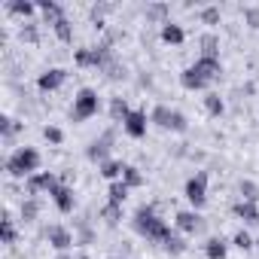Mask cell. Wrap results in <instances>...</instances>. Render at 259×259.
I'll return each instance as SVG.
<instances>
[{
	"label": "cell",
	"mask_w": 259,
	"mask_h": 259,
	"mask_svg": "<svg viewBox=\"0 0 259 259\" xmlns=\"http://www.w3.org/2000/svg\"><path fill=\"white\" fill-rule=\"evenodd\" d=\"M180 85H183L186 92H201V89H207L210 82H207V79H204V76H201V73H198L192 64H189V67L180 73Z\"/></svg>",
	"instance_id": "14"
},
{
	"label": "cell",
	"mask_w": 259,
	"mask_h": 259,
	"mask_svg": "<svg viewBox=\"0 0 259 259\" xmlns=\"http://www.w3.org/2000/svg\"><path fill=\"white\" fill-rule=\"evenodd\" d=\"M67 82V70L64 67H49V70H43L40 76H37V89L40 92H55V89H61Z\"/></svg>",
	"instance_id": "11"
},
{
	"label": "cell",
	"mask_w": 259,
	"mask_h": 259,
	"mask_svg": "<svg viewBox=\"0 0 259 259\" xmlns=\"http://www.w3.org/2000/svg\"><path fill=\"white\" fill-rule=\"evenodd\" d=\"M7 10H10L13 16H22V19H31V16L37 13V4H28V0H10V4H7Z\"/></svg>",
	"instance_id": "28"
},
{
	"label": "cell",
	"mask_w": 259,
	"mask_h": 259,
	"mask_svg": "<svg viewBox=\"0 0 259 259\" xmlns=\"http://www.w3.org/2000/svg\"><path fill=\"white\" fill-rule=\"evenodd\" d=\"M201 104H204V110H207V116H213V119H220L223 113H226V101L217 95V92H207L204 98H201Z\"/></svg>",
	"instance_id": "22"
},
{
	"label": "cell",
	"mask_w": 259,
	"mask_h": 259,
	"mask_svg": "<svg viewBox=\"0 0 259 259\" xmlns=\"http://www.w3.org/2000/svg\"><path fill=\"white\" fill-rule=\"evenodd\" d=\"M198 19H201V25H220L223 13H220V7H201L198 10Z\"/></svg>",
	"instance_id": "34"
},
{
	"label": "cell",
	"mask_w": 259,
	"mask_h": 259,
	"mask_svg": "<svg viewBox=\"0 0 259 259\" xmlns=\"http://www.w3.org/2000/svg\"><path fill=\"white\" fill-rule=\"evenodd\" d=\"M244 25L259 31V7H244Z\"/></svg>",
	"instance_id": "41"
},
{
	"label": "cell",
	"mask_w": 259,
	"mask_h": 259,
	"mask_svg": "<svg viewBox=\"0 0 259 259\" xmlns=\"http://www.w3.org/2000/svg\"><path fill=\"white\" fill-rule=\"evenodd\" d=\"M22 132V122H16L13 116H4V119H0V135H4V141L7 144H13V138Z\"/></svg>",
	"instance_id": "27"
},
{
	"label": "cell",
	"mask_w": 259,
	"mask_h": 259,
	"mask_svg": "<svg viewBox=\"0 0 259 259\" xmlns=\"http://www.w3.org/2000/svg\"><path fill=\"white\" fill-rule=\"evenodd\" d=\"M113 144H116V135L113 132H104L101 138H95L92 144H89V150H85V156H89V162H95V165H101V162H107V159H113L110 153H113Z\"/></svg>",
	"instance_id": "5"
},
{
	"label": "cell",
	"mask_w": 259,
	"mask_h": 259,
	"mask_svg": "<svg viewBox=\"0 0 259 259\" xmlns=\"http://www.w3.org/2000/svg\"><path fill=\"white\" fill-rule=\"evenodd\" d=\"M52 31H55V37L61 40V43H70L73 40V25H70V19L64 16V19H58L55 25H52Z\"/></svg>",
	"instance_id": "30"
},
{
	"label": "cell",
	"mask_w": 259,
	"mask_h": 259,
	"mask_svg": "<svg viewBox=\"0 0 259 259\" xmlns=\"http://www.w3.org/2000/svg\"><path fill=\"white\" fill-rule=\"evenodd\" d=\"M128 113H132V107H128V101H125V98H110V119H113V122H119V125H122Z\"/></svg>",
	"instance_id": "24"
},
{
	"label": "cell",
	"mask_w": 259,
	"mask_h": 259,
	"mask_svg": "<svg viewBox=\"0 0 259 259\" xmlns=\"http://www.w3.org/2000/svg\"><path fill=\"white\" fill-rule=\"evenodd\" d=\"M150 122H153L156 128H165V132H171V122H174V110H171L168 104H156V107L150 110Z\"/></svg>",
	"instance_id": "15"
},
{
	"label": "cell",
	"mask_w": 259,
	"mask_h": 259,
	"mask_svg": "<svg viewBox=\"0 0 259 259\" xmlns=\"http://www.w3.org/2000/svg\"><path fill=\"white\" fill-rule=\"evenodd\" d=\"M43 138H46L49 144H55V147L64 144V132H61L58 125H46V128H43Z\"/></svg>",
	"instance_id": "37"
},
{
	"label": "cell",
	"mask_w": 259,
	"mask_h": 259,
	"mask_svg": "<svg viewBox=\"0 0 259 259\" xmlns=\"http://www.w3.org/2000/svg\"><path fill=\"white\" fill-rule=\"evenodd\" d=\"M46 241H49V247H52L55 253H67V250L76 244L73 232L64 229V226H49V229H46Z\"/></svg>",
	"instance_id": "8"
},
{
	"label": "cell",
	"mask_w": 259,
	"mask_h": 259,
	"mask_svg": "<svg viewBox=\"0 0 259 259\" xmlns=\"http://www.w3.org/2000/svg\"><path fill=\"white\" fill-rule=\"evenodd\" d=\"M198 46H201V55H204V58H220V37H217L213 31L201 34V37H198Z\"/></svg>",
	"instance_id": "19"
},
{
	"label": "cell",
	"mask_w": 259,
	"mask_h": 259,
	"mask_svg": "<svg viewBox=\"0 0 259 259\" xmlns=\"http://www.w3.org/2000/svg\"><path fill=\"white\" fill-rule=\"evenodd\" d=\"M40 153L34 150V147H16L10 156H7V162H4V168H7V174L10 177H16V180H28V177H34L37 171H40Z\"/></svg>",
	"instance_id": "2"
},
{
	"label": "cell",
	"mask_w": 259,
	"mask_h": 259,
	"mask_svg": "<svg viewBox=\"0 0 259 259\" xmlns=\"http://www.w3.org/2000/svg\"><path fill=\"white\" fill-rule=\"evenodd\" d=\"M73 64H76V67H95L92 49H76V52H73Z\"/></svg>",
	"instance_id": "40"
},
{
	"label": "cell",
	"mask_w": 259,
	"mask_h": 259,
	"mask_svg": "<svg viewBox=\"0 0 259 259\" xmlns=\"http://www.w3.org/2000/svg\"><path fill=\"white\" fill-rule=\"evenodd\" d=\"M49 198H52V204L58 207V213H73V207H76V195H73V189H70L67 183H58V186L49 192Z\"/></svg>",
	"instance_id": "10"
},
{
	"label": "cell",
	"mask_w": 259,
	"mask_h": 259,
	"mask_svg": "<svg viewBox=\"0 0 259 259\" xmlns=\"http://www.w3.org/2000/svg\"><path fill=\"white\" fill-rule=\"evenodd\" d=\"M22 37H25L31 46H37V43H40V31H37V22H25V28H22Z\"/></svg>",
	"instance_id": "39"
},
{
	"label": "cell",
	"mask_w": 259,
	"mask_h": 259,
	"mask_svg": "<svg viewBox=\"0 0 259 259\" xmlns=\"http://www.w3.org/2000/svg\"><path fill=\"white\" fill-rule=\"evenodd\" d=\"M101 73H104L107 79H113V82H119V79H125V67H122V64H119L116 58H113V61H110V64H107V67H104Z\"/></svg>",
	"instance_id": "36"
},
{
	"label": "cell",
	"mask_w": 259,
	"mask_h": 259,
	"mask_svg": "<svg viewBox=\"0 0 259 259\" xmlns=\"http://www.w3.org/2000/svg\"><path fill=\"white\" fill-rule=\"evenodd\" d=\"M147 22L168 25V22H171V7H168V4H150V7H147Z\"/></svg>",
	"instance_id": "21"
},
{
	"label": "cell",
	"mask_w": 259,
	"mask_h": 259,
	"mask_svg": "<svg viewBox=\"0 0 259 259\" xmlns=\"http://www.w3.org/2000/svg\"><path fill=\"white\" fill-rule=\"evenodd\" d=\"M183 195H186V201L192 204V210H201V207L207 204V171H198L195 177H189Z\"/></svg>",
	"instance_id": "4"
},
{
	"label": "cell",
	"mask_w": 259,
	"mask_h": 259,
	"mask_svg": "<svg viewBox=\"0 0 259 259\" xmlns=\"http://www.w3.org/2000/svg\"><path fill=\"white\" fill-rule=\"evenodd\" d=\"M147 125H150L147 110H132V113L125 116V122H122V132H125L128 138L141 141V138H147Z\"/></svg>",
	"instance_id": "6"
},
{
	"label": "cell",
	"mask_w": 259,
	"mask_h": 259,
	"mask_svg": "<svg viewBox=\"0 0 259 259\" xmlns=\"http://www.w3.org/2000/svg\"><path fill=\"white\" fill-rule=\"evenodd\" d=\"M76 259H89V256H85V253H79V256H76Z\"/></svg>",
	"instance_id": "44"
},
{
	"label": "cell",
	"mask_w": 259,
	"mask_h": 259,
	"mask_svg": "<svg viewBox=\"0 0 259 259\" xmlns=\"http://www.w3.org/2000/svg\"><path fill=\"white\" fill-rule=\"evenodd\" d=\"M132 229L141 235V238H147V241H153V244H165L174 232H171V226L156 213V207L153 204H141L138 210H135V217H132Z\"/></svg>",
	"instance_id": "1"
},
{
	"label": "cell",
	"mask_w": 259,
	"mask_h": 259,
	"mask_svg": "<svg viewBox=\"0 0 259 259\" xmlns=\"http://www.w3.org/2000/svg\"><path fill=\"white\" fill-rule=\"evenodd\" d=\"M98 110H101V98H98V92L95 89H79L76 95H73V107H70V119L73 122H85V119H92V116H98Z\"/></svg>",
	"instance_id": "3"
},
{
	"label": "cell",
	"mask_w": 259,
	"mask_h": 259,
	"mask_svg": "<svg viewBox=\"0 0 259 259\" xmlns=\"http://www.w3.org/2000/svg\"><path fill=\"white\" fill-rule=\"evenodd\" d=\"M174 226H177V232H180V235H195V232H201V229H204V220H201V213H198V210H177Z\"/></svg>",
	"instance_id": "9"
},
{
	"label": "cell",
	"mask_w": 259,
	"mask_h": 259,
	"mask_svg": "<svg viewBox=\"0 0 259 259\" xmlns=\"http://www.w3.org/2000/svg\"><path fill=\"white\" fill-rule=\"evenodd\" d=\"M207 82H213V79H220V73H223V64H220V58H204V55H198L195 58V64H192Z\"/></svg>",
	"instance_id": "13"
},
{
	"label": "cell",
	"mask_w": 259,
	"mask_h": 259,
	"mask_svg": "<svg viewBox=\"0 0 259 259\" xmlns=\"http://www.w3.org/2000/svg\"><path fill=\"white\" fill-rule=\"evenodd\" d=\"M98 213H101V220H104L107 226H119V220H122V207H119V204H110V201H107Z\"/></svg>",
	"instance_id": "31"
},
{
	"label": "cell",
	"mask_w": 259,
	"mask_h": 259,
	"mask_svg": "<svg viewBox=\"0 0 259 259\" xmlns=\"http://www.w3.org/2000/svg\"><path fill=\"white\" fill-rule=\"evenodd\" d=\"M162 247H165V253H168V256H180V253L186 250V238H183V235H171Z\"/></svg>",
	"instance_id": "33"
},
{
	"label": "cell",
	"mask_w": 259,
	"mask_h": 259,
	"mask_svg": "<svg viewBox=\"0 0 259 259\" xmlns=\"http://www.w3.org/2000/svg\"><path fill=\"white\" fill-rule=\"evenodd\" d=\"M19 213H22L25 223H37V217H40V198H31V195H28V198L22 201Z\"/></svg>",
	"instance_id": "26"
},
{
	"label": "cell",
	"mask_w": 259,
	"mask_h": 259,
	"mask_svg": "<svg viewBox=\"0 0 259 259\" xmlns=\"http://www.w3.org/2000/svg\"><path fill=\"white\" fill-rule=\"evenodd\" d=\"M55 259H73L70 253H55Z\"/></svg>",
	"instance_id": "43"
},
{
	"label": "cell",
	"mask_w": 259,
	"mask_h": 259,
	"mask_svg": "<svg viewBox=\"0 0 259 259\" xmlns=\"http://www.w3.org/2000/svg\"><path fill=\"white\" fill-rule=\"evenodd\" d=\"M113 10H116L113 4H95V7L89 10V19H92V22H104V16L113 13Z\"/></svg>",
	"instance_id": "38"
},
{
	"label": "cell",
	"mask_w": 259,
	"mask_h": 259,
	"mask_svg": "<svg viewBox=\"0 0 259 259\" xmlns=\"http://www.w3.org/2000/svg\"><path fill=\"white\" fill-rule=\"evenodd\" d=\"M58 186V177L52 174V171H37L34 177H28L25 180V189H28V195L31 198H37L40 192H52Z\"/></svg>",
	"instance_id": "7"
},
{
	"label": "cell",
	"mask_w": 259,
	"mask_h": 259,
	"mask_svg": "<svg viewBox=\"0 0 259 259\" xmlns=\"http://www.w3.org/2000/svg\"><path fill=\"white\" fill-rule=\"evenodd\" d=\"M204 256L207 259H229V244L223 238H207L204 241Z\"/></svg>",
	"instance_id": "20"
},
{
	"label": "cell",
	"mask_w": 259,
	"mask_h": 259,
	"mask_svg": "<svg viewBox=\"0 0 259 259\" xmlns=\"http://www.w3.org/2000/svg\"><path fill=\"white\" fill-rule=\"evenodd\" d=\"M0 235H4V244H16V241H19V229H16V223H13L10 210L4 213V223H0Z\"/></svg>",
	"instance_id": "29"
},
{
	"label": "cell",
	"mask_w": 259,
	"mask_h": 259,
	"mask_svg": "<svg viewBox=\"0 0 259 259\" xmlns=\"http://www.w3.org/2000/svg\"><path fill=\"white\" fill-rule=\"evenodd\" d=\"M122 171H125V165H122L119 159H107V162H101V165H98V174H101L104 180H110V183L122 180Z\"/></svg>",
	"instance_id": "17"
},
{
	"label": "cell",
	"mask_w": 259,
	"mask_h": 259,
	"mask_svg": "<svg viewBox=\"0 0 259 259\" xmlns=\"http://www.w3.org/2000/svg\"><path fill=\"white\" fill-rule=\"evenodd\" d=\"M128 192H132V189H128L122 180H116V183H110V189H107V201L122 207V204H125V198H128Z\"/></svg>",
	"instance_id": "25"
},
{
	"label": "cell",
	"mask_w": 259,
	"mask_h": 259,
	"mask_svg": "<svg viewBox=\"0 0 259 259\" xmlns=\"http://www.w3.org/2000/svg\"><path fill=\"white\" fill-rule=\"evenodd\" d=\"M92 238H95V232H92L89 226H82V229H79V238H76V244H92Z\"/></svg>",
	"instance_id": "42"
},
{
	"label": "cell",
	"mask_w": 259,
	"mask_h": 259,
	"mask_svg": "<svg viewBox=\"0 0 259 259\" xmlns=\"http://www.w3.org/2000/svg\"><path fill=\"white\" fill-rule=\"evenodd\" d=\"M238 192H241L244 201H253V204L259 201V186H256L253 180H241V183H238Z\"/></svg>",
	"instance_id": "32"
},
{
	"label": "cell",
	"mask_w": 259,
	"mask_h": 259,
	"mask_svg": "<svg viewBox=\"0 0 259 259\" xmlns=\"http://www.w3.org/2000/svg\"><path fill=\"white\" fill-rule=\"evenodd\" d=\"M232 244L238 247V250H244V253H250L256 244H253V235L247 232V229H241V232H235V238H232Z\"/></svg>",
	"instance_id": "35"
},
{
	"label": "cell",
	"mask_w": 259,
	"mask_h": 259,
	"mask_svg": "<svg viewBox=\"0 0 259 259\" xmlns=\"http://www.w3.org/2000/svg\"><path fill=\"white\" fill-rule=\"evenodd\" d=\"M232 213L241 220V223H247V226H259V204H253V201H235L232 204Z\"/></svg>",
	"instance_id": "12"
},
{
	"label": "cell",
	"mask_w": 259,
	"mask_h": 259,
	"mask_svg": "<svg viewBox=\"0 0 259 259\" xmlns=\"http://www.w3.org/2000/svg\"><path fill=\"white\" fill-rule=\"evenodd\" d=\"M37 10L43 13V19H46L49 25H55L58 19H64V16H67V13H64V7H61V4H55V0H40Z\"/></svg>",
	"instance_id": "18"
},
{
	"label": "cell",
	"mask_w": 259,
	"mask_h": 259,
	"mask_svg": "<svg viewBox=\"0 0 259 259\" xmlns=\"http://www.w3.org/2000/svg\"><path fill=\"white\" fill-rule=\"evenodd\" d=\"M122 183H125L128 189H141V186L147 183V177H144V171H141V168L125 165V171H122Z\"/></svg>",
	"instance_id": "23"
},
{
	"label": "cell",
	"mask_w": 259,
	"mask_h": 259,
	"mask_svg": "<svg viewBox=\"0 0 259 259\" xmlns=\"http://www.w3.org/2000/svg\"><path fill=\"white\" fill-rule=\"evenodd\" d=\"M159 37H162V43H168V46H183V40H186V31H183L180 25L168 22V25H162Z\"/></svg>",
	"instance_id": "16"
}]
</instances>
